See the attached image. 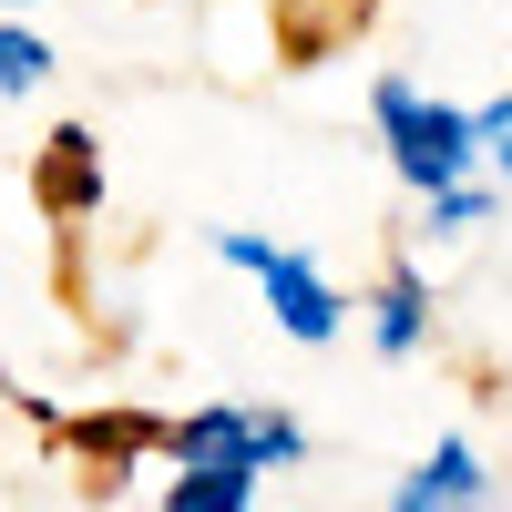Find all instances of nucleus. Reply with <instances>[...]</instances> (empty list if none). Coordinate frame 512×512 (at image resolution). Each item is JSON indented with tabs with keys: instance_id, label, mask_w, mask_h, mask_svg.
Returning a JSON list of instances; mask_svg holds the SVG:
<instances>
[{
	"instance_id": "5",
	"label": "nucleus",
	"mask_w": 512,
	"mask_h": 512,
	"mask_svg": "<svg viewBox=\"0 0 512 512\" xmlns=\"http://www.w3.org/2000/svg\"><path fill=\"white\" fill-rule=\"evenodd\" d=\"M41 205H52L62 226H82V216L103 205V144L82 134V123H72V134H52V154H41Z\"/></svg>"
},
{
	"instance_id": "8",
	"label": "nucleus",
	"mask_w": 512,
	"mask_h": 512,
	"mask_svg": "<svg viewBox=\"0 0 512 512\" xmlns=\"http://www.w3.org/2000/svg\"><path fill=\"white\" fill-rule=\"evenodd\" d=\"M41 82H52V41L0 11V93H41Z\"/></svg>"
},
{
	"instance_id": "3",
	"label": "nucleus",
	"mask_w": 512,
	"mask_h": 512,
	"mask_svg": "<svg viewBox=\"0 0 512 512\" xmlns=\"http://www.w3.org/2000/svg\"><path fill=\"white\" fill-rule=\"evenodd\" d=\"M216 256H226V267H246L256 287H267V318H277L287 338H308V349H318V338H338V287H328L297 246H267V236L226 226V236H216Z\"/></svg>"
},
{
	"instance_id": "2",
	"label": "nucleus",
	"mask_w": 512,
	"mask_h": 512,
	"mask_svg": "<svg viewBox=\"0 0 512 512\" xmlns=\"http://www.w3.org/2000/svg\"><path fill=\"white\" fill-rule=\"evenodd\" d=\"M164 451H175V472H287V461H308V431L287 410L216 400V410H185L164 431Z\"/></svg>"
},
{
	"instance_id": "1",
	"label": "nucleus",
	"mask_w": 512,
	"mask_h": 512,
	"mask_svg": "<svg viewBox=\"0 0 512 512\" xmlns=\"http://www.w3.org/2000/svg\"><path fill=\"white\" fill-rule=\"evenodd\" d=\"M369 123H379V144H390V175H400L410 195L472 185V164H482V113H461V103H441V93H420V82L379 72Z\"/></svg>"
},
{
	"instance_id": "9",
	"label": "nucleus",
	"mask_w": 512,
	"mask_h": 512,
	"mask_svg": "<svg viewBox=\"0 0 512 512\" xmlns=\"http://www.w3.org/2000/svg\"><path fill=\"white\" fill-rule=\"evenodd\" d=\"M431 226H441V236L492 226V185H441V195H431Z\"/></svg>"
},
{
	"instance_id": "10",
	"label": "nucleus",
	"mask_w": 512,
	"mask_h": 512,
	"mask_svg": "<svg viewBox=\"0 0 512 512\" xmlns=\"http://www.w3.org/2000/svg\"><path fill=\"white\" fill-rule=\"evenodd\" d=\"M0 11H31V0H0Z\"/></svg>"
},
{
	"instance_id": "7",
	"label": "nucleus",
	"mask_w": 512,
	"mask_h": 512,
	"mask_svg": "<svg viewBox=\"0 0 512 512\" xmlns=\"http://www.w3.org/2000/svg\"><path fill=\"white\" fill-rule=\"evenodd\" d=\"M267 472H175L164 482V512H246Z\"/></svg>"
},
{
	"instance_id": "6",
	"label": "nucleus",
	"mask_w": 512,
	"mask_h": 512,
	"mask_svg": "<svg viewBox=\"0 0 512 512\" xmlns=\"http://www.w3.org/2000/svg\"><path fill=\"white\" fill-rule=\"evenodd\" d=\"M420 338H431V287H420V267H390L369 287V349L379 359H420Z\"/></svg>"
},
{
	"instance_id": "4",
	"label": "nucleus",
	"mask_w": 512,
	"mask_h": 512,
	"mask_svg": "<svg viewBox=\"0 0 512 512\" xmlns=\"http://www.w3.org/2000/svg\"><path fill=\"white\" fill-rule=\"evenodd\" d=\"M390 512H492V472H482V451L472 441H431L400 472V492H390Z\"/></svg>"
}]
</instances>
